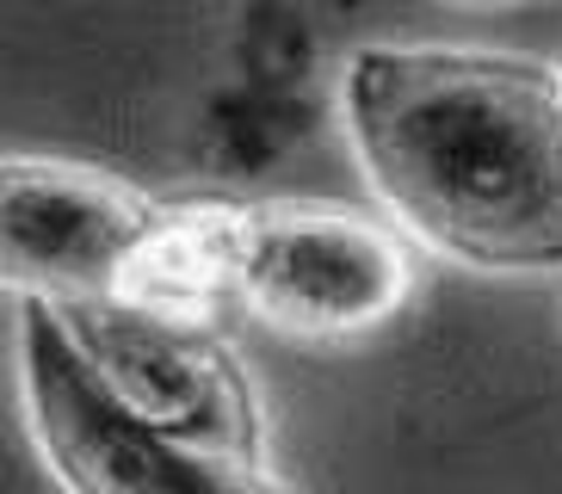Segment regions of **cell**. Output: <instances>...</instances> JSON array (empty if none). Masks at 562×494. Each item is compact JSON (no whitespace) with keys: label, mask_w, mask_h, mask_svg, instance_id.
<instances>
[{"label":"cell","mask_w":562,"mask_h":494,"mask_svg":"<svg viewBox=\"0 0 562 494\" xmlns=\"http://www.w3.org/2000/svg\"><path fill=\"white\" fill-rule=\"evenodd\" d=\"M56 303H63L68 328L81 334V346L105 364V378L167 439L266 476L260 395H254L241 359L204 334V322H173V315H155L124 296H56Z\"/></svg>","instance_id":"obj_3"},{"label":"cell","mask_w":562,"mask_h":494,"mask_svg":"<svg viewBox=\"0 0 562 494\" xmlns=\"http://www.w3.org/2000/svg\"><path fill=\"white\" fill-rule=\"evenodd\" d=\"M408 296V254L396 235L347 211H272L241 216V303L272 328L347 340L371 334Z\"/></svg>","instance_id":"obj_4"},{"label":"cell","mask_w":562,"mask_h":494,"mask_svg":"<svg viewBox=\"0 0 562 494\" xmlns=\"http://www.w3.org/2000/svg\"><path fill=\"white\" fill-rule=\"evenodd\" d=\"M13 334L25 371L32 433L56 482L75 494H216V489H272V476L204 458L167 439L131 395L105 378V364L68 328L50 291L13 284Z\"/></svg>","instance_id":"obj_2"},{"label":"cell","mask_w":562,"mask_h":494,"mask_svg":"<svg viewBox=\"0 0 562 494\" xmlns=\"http://www.w3.org/2000/svg\"><path fill=\"white\" fill-rule=\"evenodd\" d=\"M155 211L161 204L100 167L7 155L0 167L7 284H32L50 296H112Z\"/></svg>","instance_id":"obj_5"},{"label":"cell","mask_w":562,"mask_h":494,"mask_svg":"<svg viewBox=\"0 0 562 494\" xmlns=\"http://www.w3.org/2000/svg\"><path fill=\"white\" fill-rule=\"evenodd\" d=\"M463 7H513V0H463Z\"/></svg>","instance_id":"obj_7"},{"label":"cell","mask_w":562,"mask_h":494,"mask_svg":"<svg viewBox=\"0 0 562 494\" xmlns=\"http://www.w3.org/2000/svg\"><path fill=\"white\" fill-rule=\"evenodd\" d=\"M241 216L248 211L229 204L155 211L112 296L173 322H211L229 296H241Z\"/></svg>","instance_id":"obj_6"},{"label":"cell","mask_w":562,"mask_h":494,"mask_svg":"<svg viewBox=\"0 0 562 494\" xmlns=\"http://www.w3.org/2000/svg\"><path fill=\"white\" fill-rule=\"evenodd\" d=\"M347 136L408 235L476 272H562V75L463 44L359 49Z\"/></svg>","instance_id":"obj_1"}]
</instances>
